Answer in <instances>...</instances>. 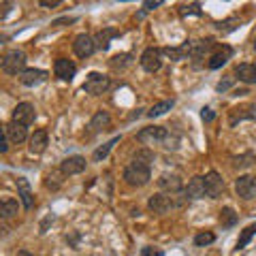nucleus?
Here are the masks:
<instances>
[{
    "label": "nucleus",
    "mask_w": 256,
    "mask_h": 256,
    "mask_svg": "<svg viewBox=\"0 0 256 256\" xmlns=\"http://www.w3.org/2000/svg\"><path fill=\"white\" fill-rule=\"evenodd\" d=\"M0 64H2L4 73H9V75H22L24 73V66H26V54H24L22 50H11V52H6L2 56Z\"/></svg>",
    "instance_id": "nucleus-2"
},
{
    "label": "nucleus",
    "mask_w": 256,
    "mask_h": 256,
    "mask_svg": "<svg viewBox=\"0 0 256 256\" xmlns=\"http://www.w3.org/2000/svg\"><path fill=\"white\" fill-rule=\"evenodd\" d=\"M109 88H111V79L102 73H90L84 82V92H88V94L98 96V94H105Z\"/></svg>",
    "instance_id": "nucleus-4"
},
{
    "label": "nucleus",
    "mask_w": 256,
    "mask_h": 256,
    "mask_svg": "<svg viewBox=\"0 0 256 256\" xmlns=\"http://www.w3.org/2000/svg\"><path fill=\"white\" fill-rule=\"evenodd\" d=\"M162 2H160V0H154V2H152V0H148V2H143V9L146 11H152V9H156V6H160Z\"/></svg>",
    "instance_id": "nucleus-38"
},
{
    "label": "nucleus",
    "mask_w": 256,
    "mask_h": 256,
    "mask_svg": "<svg viewBox=\"0 0 256 256\" xmlns=\"http://www.w3.org/2000/svg\"><path fill=\"white\" fill-rule=\"evenodd\" d=\"M235 75L239 82H244V84H256V66L254 64H237V68H235Z\"/></svg>",
    "instance_id": "nucleus-20"
},
{
    "label": "nucleus",
    "mask_w": 256,
    "mask_h": 256,
    "mask_svg": "<svg viewBox=\"0 0 256 256\" xmlns=\"http://www.w3.org/2000/svg\"><path fill=\"white\" fill-rule=\"evenodd\" d=\"M47 141H50V137H47V130L45 128H38V130H34V134L30 137V152L32 154H43V152L47 150Z\"/></svg>",
    "instance_id": "nucleus-16"
},
{
    "label": "nucleus",
    "mask_w": 256,
    "mask_h": 256,
    "mask_svg": "<svg viewBox=\"0 0 256 256\" xmlns=\"http://www.w3.org/2000/svg\"><path fill=\"white\" fill-rule=\"evenodd\" d=\"M0 41H2V36H0Z\"/></svg>",
    "instance_id": "nucleus-47"
},
{
    "label": "nucleus",
    "mask_w": 256,
    "mask_h": 256,
    "mask_svg": "<svg viewBox=\"0 0 256 256\" xmlns=\"http://www.w3.org/2000/svg\"><path fill=\"white\" fill-rule=\"evenodd\" d=\"M216 242V235L214 233H198L196 237H194V244L196 246H210V244H214Z\"/></svg>",
    "instance_id": "nucleus-33"
},
{
    "label": "nucleus",
    "mask_w": 256,
    "mask_h": 256,
    "mask_svg": "<svg viewBox=\"0 0 256 256\" xmlns=\"http://www.w3.org/2000/svg\"><path fill=\"white\" fill-rule=\"evenodd\" d=\"M233 82H235V77H226V79H222V82H220L218 86H216V90H218V92H226L228 88L233 86Z\"/></svg>",
    "instance_id": "nucleus-35"
},
{
    "label": "nucleus",
    "mask_w": 256,
    "mask_h": 256,
    "mask_svg": "<svg viewBox=\"0 0 256 256\" xmlns=\"http://www.w3.org/2000/svg\"><path fill=\"white\" fill-rule=\"evenodd\" d=\"M203 188H205V196H210V198L222 196V192H224V180H222V175L216 173V171H210L203 178Z\"/></svg>",
    "instance_id": "nucleus-5"
},
{
    "label": "nucleus",
    "mask_w": 256,
    "mask_h": 256,
    "mask_svg": "<svg viewBox=\"0 0 256 256\" xmlns=\"http://www.w3.org/2000/svg\"><path fill=\"white\" fill-rule=\"evenodd\" d=\"M254 50H256V38H254Z\"/></svg>",
    "instance_id": "nucleus-46"
},
{
    "label": "nucleus",
    "mask_w": 256,
    "mask_h": 256,
    "mask_svg": "<svg viewBox=\"0 0 256 256\" xmlns=\"http://www.w3.org/2000/svg\"><path fill=\"white\" fill-rule=\"evenodd\" d=\"M111 126V116L107 114V111H96V114L92 116L90 124H88V128H90V132H100V130H107V128Z\"/></svg>",
    "instance_id": "nucleus-17"
},
{
    "label": "nucleus",
    "mask_w": 256,
    "mask_h": 256,
    "mask_svg": "<svg viewBox=\"0 0 256 256\" xmlns=\"http://www.w3.org/2000/svg\"><path fill=\"white\" fill-rule=\"evenodd\" d=\"M230 56H233V50H230L228 45H222V47H218V50H216L210 56V62H207V66H210L212 70L220 68V66H224V64L230 60Z\"/></svg>",
    "instance_id": "nucleus-13"
},
{
    "label": "nucleus",
    "mask_w": 256,
    "mask_h": 256,
    "mask_svg": "<svg viewBox=\"0 0 256 256\" xmlns=\"http://www.w3.org/2000/svg\"><path fill=\"white\" fill-rule=\"evenodd\" d=\"M120 141V137H114V139H111V141H107L105 143V146H100L98 150H96L94 152V154H92V160H94V162H100V160H105L107 156H109V152H111V148H114L116 146V143Z\"/></svg>",
    "instance_id": "nucleus-28"
},
{
    "label": "nucleus",
    "mask_w": 256,
    "mask_h": 256,
    "mask_svg": "<svg viewBox=\"0 0 256 256\" xmlns=\"http://www.w3.org/2000/svg\"><path fill=\"white\" fill-rule=\"evenodd\" d=\"M6 150H9V139H6V132H4V128H2V130H0V152L4 154Z\"/></svg>",
    "instance_id": "nucleus-36"
},
{
    "label": "nucleus",
    "mask_w": 256,
    "mask_h": 256,
    "mask_svg": "<svg viewBox=\"0 0 256 256\" xmlns=\"http://www.w3.org/2000/svg\"><path fill=\"white\" fill-rule=\"evenodd\" d=\"M254 66H256V64H254Z\"/></svg>",
    "instance_id": "nucleus-48"
},
{
    "label": "nucleus",
    "mask_w": 256,
    "mask_h": 256,
    "mask_svg": "<svg viewBox=\"0 0 256 256\" xmlns=\"http://www.w3.org/2000/svg\"><path fill=\"white\" fill-rule=\"evenodd\" d=\"M235 190L237 194L250 201V198H256V178L254 175H242L237 182H235Z\"/></svg>",
    "instance_id": "nucleus-9"
},
{
    "label": "nucleus",
    "mask_w": 256,
    "mask_h": 256,
    "mask_svg": "<svg viewBox=\"0 0 256 256\" xmlns=\"http://www.w3.org/2000/svg\"><path fill=\"white\" fill-rule=\"evenodd\" d=\"M239 220V216L235 214V210H230V207H224V210L220 212V224L224 228H230V226H235Z\"/></svg>",
    "instance_id": "nucleus-25"
},
{
    "label": "nucleus",
    "mask_w": 256,
    "mask_h": 256,
    "mask_svg": "<svg viewBox=\"0 0 256 256\" xmlns=\"http://www.w3.org/2000/svg\"><path fill=\"white\" fill-rule=\"evenodd\" d=\"M60 2L58 0H41V6H47V9H54V6H58Z\"/></svg>",
    "instance_id": "nucleus-39"
},
{
    "label": "nucleus",
    "mask_w": 256,
    "mask_h": 256,
    "mask_svg": "<svg viewBox=\"0 0 256 256\" xmlns=\"http://www.w3.org/2000/svg\"><path fill=\"white\" fill-rule=\"evenodd\" d=\"M45 79H47V73L43 68H24V73L20 75V82L24 86H28V88L43 84Z\"/></svg>",
    "instance_id": "nucleus-14"
},
{
    "label": "nucleus",
    "mask_w": 256,
    "mask_h": 256,
    "mask_svg": "<svg viewBox=\"0 0 256 256\" xmlns=\"http://www.w3.org/2000/svg\"><path fill=\"white\" fill-rule=\"evenodd\" d=\"M4 132H6V139L9 141H13V143H24L28 139V130L24 126H20V124H15V122H11L9 126L4 128Z\"/></svg>",
    "instance_id": "nucleus-21"
},
{
    "label": "nucleus",
    "mask_w": 256,
    "mask_h": 256,
    "mask_svg": "<svg viewBox=\"0 0 256 256\" xmlns=\"http://www.w3.org/2000/svg\"><path fill=\"white\" fill-rule=\"evenodd\" d=\"M154 252H152V248H143V252H141V256H152Z\"/></svg>",
    "instance_id": "nucleus-42"
},
{
    "label": "nucleus",
    "mask_w": 256,
    "mask_h": 256,
    "mask_svg": "<svg viewBox=\"0 0 256 256\" xmlns=\"http://www.w3.org/2000/svg\"><path fill=\"white\" fill-rule=\"evenodd\" d=\"M256 235V224H250V226H246L242 230V237L237 239V250H244V248L250 244V239Z\"/></svg>",
    "instance_id": "nucleus-29"
},
{
    "label": "nucleus",
    "mask_w": 256,
    "mask_h": 256,
    "mask_svg": "<svg viewBox=\"0 0 256 256\" xmlns=\"http://www.w3.org/2000/svg\"><path fill=\"white\" fill-rule=\"evenodd\" d=\"M70 22H75V20L73 18H62V20H56L54 26H60V24H70Z\"/></svg>",
    "instance_id": "nucleus-40"
},
{
    "label": "nucleus",
    "mask_w": 256,
    "mask_h": 256,
    "mask_svg": "<svg viewBox=\"0 0 256 256\" xmlns=\"http://www.w3.org/2000/svg\"><path fill=\"white\" fill-rule=\"evenodd\" d=\"M201 118H203V122H212V120L216 118V114H214L212 109H203L201 111Z\"/></svg>",
    "instance_id": "nucleus-37"
},
{
    "label": "nucleus",
    "mask_w": 256,
    "mask_h": 256,
    "mask_svg": "<svg viewBox=\"0 0 256 256\" xmlns=\"http://www.w3.org/2000/svg\"><path fill=\"white\" fill-rule=\"evenodd\" d=\"M182 15H201V4H198V2L184 4L182 6Z\"/></svg>",
    "instance_id": "nucleus-34"
},
{
    "label": "nucleus",
    "mask_w": 256,
    "mask_h": 256,
    "mask_svg": "<svg viewBox=\"0 0 256 256\" xmlns=\"http://www.w3.org/2000/svg\"><path fill=\"white\" fill-rule=\"evenodd\" d=\"M186 196L190 198H203L205 188H203V178H192L186 186Z\"/></svg>",
    "instance_id": "nucleus-22"
},
{
    "label": "nucleus",
    "mask_w": 256,
    "mask_h": 256,
    "mask_svg": "<svg viewBox=\"0 0 256 256\" xmlns=\"http://www.w3.org/2000/svg\"><path fill=\"white\" fill-rule=\"evenodd\" d=\"M18 190H20V198L24 203V210H30V207L34 205V196H32L30 184L26 178H18Z\"/></svg>",
    "instance_id": "nucleus-19"
},
{
    "label": "nucleus",
    "mask_w": 256,
    "mask_h": 256,
    "mask_svg": "<svg viewBox=\"0 0 256 256\" xmlns=\"http://www.w3.org/2000/svg\"><path fill=\"white\" fill-rule=\"evenodd\" d=\"M128 64H130V54H120L111 58V66L114 68H126Z\"/></svg>",
    "instance_id": "nucleus-31"
},
{
    "label": "nucleus",
    "mask_w": 256,
    "mask_h": 256,
    "mask_svg": "<svg viewBox=\"0 0 256 256\" xmlns=\"http://www.w3.org/2000/svg\"><path fill=\"white\" fill-rule=\"evenodd\" d=\"M9 9H11V4H2V6H0V18H4Z\"/></svg>",
    "instance_id": "nucleus-41"
},
{
    "label": "nucleus",
    "mask_w": 256,
    "mask_h": 256,
    "mask_svg": "<svg viewBox=\"0 0 256 256\" xmlns=\"http://www.w3.org/2000/svg\"><path fill=\"white\" fill-rule=\"evenodd\" d=\"M250 111H252V118H256V102H254V105H250Z\"/></svg>",
    "instance_id": "nucleus-43"
},
{
    "label": "nucleus",
    "mask_w": 256,
    "mask_h": 256,
    "mask_svg": "<svg viewBox=\"0 0 256 256\" xmlns=\"http://www.w3.org/2000/svg\"><path fill=\"white\" fill-rule=\"evenodd\" d=\"M54 73H56V77H60L62 82H70V79L75 77V73H77V66H75L73 60L58 58L56 64H54Z\"/></svg>",
    "instance_id": "nucleus-12"
},
{
    "label": "nucleus",
    "mask_w": 256,
    "mask_h": 256,
    "mask_svg": "<svg viewBox=\"0 0 256 256\" xmlns=\"http://www.w3.org/2000/svg\"><path fill=\"white\" fill-rule=\"evenodd\" d=\"M116 36H120V30H116V28H102L98 34H96V38H94L96 50H109V45H111V41H114Z\"/></svg>",
    "instance_id": "nucleus-18"
},
{
    "label": "nucleus",
    "mask_w": 256,
    "mask_h": 256,
    "mask_svg": "<svg viewBox=\"0 0 256 256\" xmlns=\"http://www.w3.org/2000/svg\"><path fill=\"white\" fill-rule=\"evenodd\" d=\"M152 180V166H146L141 162H132L124 169V182L128 186H134V188H141Z\"/></svg>",
    "instance_id": "nucleus-1"
},
{
    "label": "nucleus",
    "mask_w": 256,
    "mask_h": 256,
    "mask_svg": "<svg viewBox=\"0 0 256 256\" xmlns=\"http://www.w3.org/2000/svg\"><path fill=\"white\" fill-rule=\"evenodd\" d=\"M182 178L175 173H162L158 178V188L164 190V192H180L182 190Z\"/></svg>",
    "instance_id": "nucleus-15"
},
{
    "label": "nucleus",
    "mask_w": 256,
    "mask_h": 256,
    "mask_svg": "<svg viewBox=\"0 0 256 256\" xmlns=\"http://www.w3.org/2000/svg\"><path fill=\"white\" fill-rule=\"evenodd\" d=\"M148 207H150V212H154V214H166L169 210H173L175 203H173V196L164 194V192H156V194L150 196Z\"/></svg>",
    "instance_id": "nucleus-8"
},
{
    "label": "nucleus",
    "mask_w": 256,
    "mask_h": 256,
    "mask_svg": "<svg viewBox=\"0 0 256 256\" xmlns=\"http://www.w3.org/2000/svg\"><path fill=\"white\" fill-rule=\"evenodd\" d=\"M18 214V201L15 198H0V218H13Z\"/></svg>",
    "instance_id": "nucleus-23"
},
{
    "label": "nucleus",
    "mask_w": 256,
    "mask_h": 256,
    "mask_svg": "<svg viewBox=\"0 0 256 256\" xmlns=\"http://www.w3.org/2000/svg\"><path fill=\"white\" fill-rule=\"evenodd\" d=\"M137 139L141 143H146V146H156V143H166L169 139V130H166L164 126H146L141 128Z\"/></svg>",
    "instance_id": "nucleus-3"
},
{
    "label": "nucleus",
    "mask_w": 256,
    "mask_h": 256,
    "mask_svg": "<svg viewBox=\"0 0 256 256\" xmlns=\"http://www.w3.org/2000/svg\"><path fill=\"white\" fill-rule=\"evenodd\" d=\"M239 24H242V20H239V18H230V20H226V22H220L216 28H218L220 32H233V30L239 26Z\"/></svg>",
    "instance_id": "nucleus-32"
},
{
    "label": "nucleus",
    "mask_w": 256,
    "mask_h": 256,
    "mask_svg": "<svg viewBox=\"0 0 256 256\" xmlns=\"http://www.w3.org/2000/svg\"><path fill=\"white\" fill-rule=\"evenodd\" d=\"M242 120H252L250 105H246V107H237V109L230 111V126H235L237 122H242Z\"/></svg>",
    "instance_id": "nucleus-27"
},
{
    "label": "nucleus",
    "mask_w": 256,
    "mask_h": 256,
    "mask_svg": "<svg viewBox=\"0 0 256 256\" xmlns=\"http://www.w3.org/2000/svg\"><path fill=\"white\" fill-rule=\"evenodd\" d=\"M256 162L252 154H246V156H235L233 158V164L237 166V169H248V166H252Z\"/></svg>",
    "instance_id": "nucleus-30"
},
{
    "label": "nucleus",
    "mask_w": 256,
    "mask_h": 256,
    "mask_svg": "<svg viewBox=\"0 0 256 256\" xmlns=\"http://www.w3.org/2000/svg\"><path fill=\"white\" fill-rule=\"evenodd\" d=\"M141 66L143 70H148V73H156L162 66V52L156 50V47H148L146 52L141 54Z\"/></svg>",
    "instance_id": "nucleus-7"
},
{
    "label": "nucleus",
    "mask_w": 256,
    "mask_h": 256,
    "mask_svg": "<svg viewBox=\"0 0 256 256\" xmlns=\"http://www.w3.org/2000/svg\"><path fill=\"white\" fill-rule=\"evenodd\" d=\"M73 50L79 58H90V56L96 52V45H94V38L90 34H77L75 41H73Z\"/></svg>",
    "instance_id": "nucleus-10"
},
{
    "label": "nucleus",
    "mask_w": 256,
    "mask_h": 256,
    "mask_svg": "<svg viewBox=\"0 0 256 256\" xmlns=\"http://www.w3.org/2000/svg\"><path fill=\"white\" fill-rule=\"evenodd\" d=\"M152 256H164V252H154V254H152Z\"/></svg>",
    "instance_id": "nucleus-45"
},
{
    "label": "nucleus",
    "mask_w": 256,
    "mask_h": 256,
    "mask_svg": "<svg viewBox=\"0 0 256 256\" xmlns=\"http://www.w3.org/2000/svg\"><path fill=\"white\" fill-rule=\"evenodd\" d=\"M132 160H134V162L146 164V166H152V162H154V152L148 150V148H141V150H137L132 154Z\"/></svg>",
    "instance_id": "nucleus-26"
},
{
    "label": "nucleus",
    "mask_w": 256,
    "mask_h": 256,
    "mask_svg": "<svg viewBox=\"0 0 256 256\" xmlns=\"http://www.w3.org/2000/svg\"><path fill=\"white\" fill-rule=\"evenodd\" d=\"M86 166H88V162L84 156H68L62 160L60 171H62V175H77V173H84Z\"/></svg>",
    "instance_id": "nucleus-11"
},
{
    "label": "nucleus",
    "mask_w": 256,
    "mask_h": 256,
    "mask_svg": "<svg viewBox=\"0 0 256 256\" xmlns=\"http://www.w3.org/2000/svg\"><path fill=\"white\" fill-rule=\"evenodd\" d=\"M173 105H175V100H173V98H171V100H160V102H156V105L148 111V116H150L152 120H154V118H160V116H164L166 111H171Z\"/></svg>",
    "instance_id": "nucleus-24"
},
{
    "label": "nucleus",
    "mask_w": 256,
    "mask_h": 256,
    "mask_svg": "<svg viewBox=\"0 0 256 256\" xmlns=\"http://www.w3.org/2000/svg\"><path fill=\"white\" fill-rule=\"evenodd\" d=\"M34 120H36V111H34V105H30V102H20V105L13 109L15 124L28 128L30 124H34Z\"/></svg>",
    "instance_id": "nucleus-6"
},
{
    "label": "nucleus",
    "mask_w": 256,
    "mask_h": 256,
    "mask_svg": "<svg viewBox=\"0 0 256 256\" xmlns=\"http://www.w3.org/2000/svg\"><path fill=\"white\" fill-rule=\"evenodd\" d=\"M18 256H32V254H30V252H26V250H22Z\"/></svg>",
    "instance_id": "nucleus-44"
}]
</instances>
